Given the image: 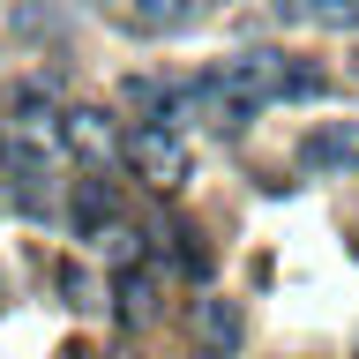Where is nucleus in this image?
Masks as SVG:
<instances>
[{"label": "nucleus", "mask_w": 359, "mask_h": 359, "mask_svg": "<svg viewBox=\"0 0 359 359\" xmlns=\"http://www.w3.org/2000/svg\"><path fill=\"white\" fill-rule=\"evenodd\" d=\"M53 135H60V150H75L83 165H105V157H112V120H105V112H90V105H67Z\"/></svg>", "instance_id": "10"}, {"label": "nucleus", "mask_w": 359, "mask_h": 359, "mask_svg": "<svg viewBox=\"0 0 359 359\" xmlns=\"http://www.w3.org/2000/svg\"><path fill=\"white\" fill-rule=\"evenodd\" d=\"M240 337H247L240 299H195V344H202V359H232Z\"/></svg>", "instance_id": "6"}, {"label": "nucleus", "mask_w": 359, "mask_h": 359, "mask_svg": "<svg viewBox=\"0 0 359 359\" xmlns=\"http://www.w3.org/2000/svg\"><path fill=\"white\" fill-rule=\"evenodd\" d=\"M67 217H75V232H83V240H105L112 224H120V187H112L105 172L75 180V202H67Z\"/></svg>", "instance_id": "8"}, {"label": "nucleus", "mask_w": 359, "mask_h": 359, "mask_svg": "<svg viewBox=\"0 0 359 359\" xmlns=\"http://www.w3.org/2000/svg\"><path fill=\"white\" fill-rule=\"evenodd\" d=\"M195 97L217 128H247L262 105H307V97H330V75L299 53H277V45H255L240 60L195 75Z\"/></svg>", "instance_id": "1"}, {"label": "nucleus", "mask_w": 359, "mask_h": 359, "mask_svg": "<svg viewBox=\"0 0 359 359\" xmlns=\"http://www.w3.org/2000/svg\"><path fill=\"white\" fill-rule=\"evenodd\" d=\"M269 15L307 30H359V0H269Z\"/></svg>", "instance_id": "11"}, {"label": "nucleus", "mask_w": 359, "mask_h": 359, "mask_svg": "<svg viewBox=\"0 0 359 359\" xmlns=\"http://www.w3.org/2000/svg\"><path fill=\"white\" fill-rule=\"evenodd\" d=\"M120 105L142 112L150 128H180L202 97H195V75H128V83H120Z\"/></svg>", "instance_id": "2"}, {"label": "nucleus", "mask_w": 359, "mask_h": 359, "mask_svg": "<svg viewBox=\"0 0 359 359\" xmlns=\"http://www.w3.org/2000/svg\"><path fill=\"white\" fill-rule=\"evenodd\" d=\"M299 172H359V120H314L307 135H299Z\"/></svg>", "instance_id": "4"}, {"label": "nucleus", "mask_w": 359, "mask_h": 359, "mask_svg": "<svg viewBox=\"0 0 359 359\" xmlns=\"http://www.w3.org/2000/svg\"><path fill=\"white\" fill-rule=\"evenodd\" d=\"M60 83H53V75H22L15 90H8V128H60Z\"/></svg>", "instance_id": "7"}, {"label": "nucleus", "mask_w": 359, "mask_h": 359, "mask_svg": "<svg viewBox=\"0 0 359 359\" xmlns=\"http://www.w3.org/2000/svg\"><path fill=\"white\" fill-rule=\"evenodd\" d=\"M120 150H128V165L150 180L157 195L187 187V150H180V135H172V128H150V120H135V135L120 142Z\"/></svg>", "instance_id": "3"}, {"label": "nucleus", "mask_w": 359, "mask_h": 359, "mask_svg": "<svg viewBox=\"0 0 359 359\" xmlns=\"http://www.w3.org/2000/svg\"><path fill=\"white\" fill-rule=\"evenodd\" d=\"M157 307V255H135V262L112 269V314L128 322V330H142Z\"/></svg>", "instance_id": "5"}, {"label": "nucleus", "mask_w": 359, "mask_h": 359, "mask_svg": "<svg viewBox=\"0 0 359 359\" xmlns=\"http://www.w3.org/2000/svg\"><path fill=\"white\" fill-rule=\"evenodd\" d=\"M217 0H128V22L142 38H180V30H195Z\"/></svg>", "instance_id": "9"}]
</instances>
